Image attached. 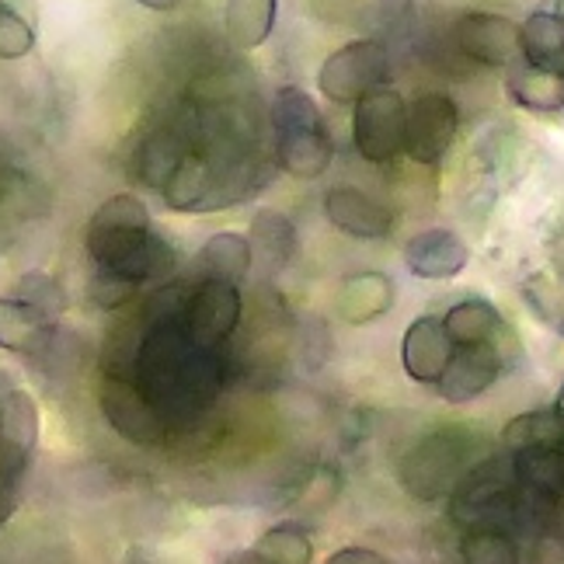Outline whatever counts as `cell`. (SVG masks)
<instances>
[{"label":"cell","mask_w":564,"mask_h":564,"mask_svg":"<svg viewBox=\"0 0 564 564\" xmlns=\"http://www.w3.org/2000/svg\"><path fill=\"white\" fill-rule=\"evenodd\" d=\"M474 440L464 429H436L419 440L401 460V485L419 502H440L453 495L470 464Z\"/></svg>","instance_id":"1"},{"label":"cell","mask_w":564,"mask_h":564,"mask_svg":"<svg viewBox=\"0 0 564 564\" xmlns=\"http://www.w3.org/2000/svg\"><path fill=\"white\" fill-rule=\"evenodd\" d=\"M387 80H390V50L377 35L345 42L317 70L321 95L341 108L362 101L377 88H387Z\"/></svg>","instance_id":"2"},{"label":"cell","mask_w":564,"mask_h":564,"mask_svg":"<svg viewBox=\"0 0 564 564\" xmlns=\"http://www.w3.org/2000/svg\"><path fill=\"white\" fill-rule=\"evenodd\" d=\"M248 171L220 167L213 158L188 150L175 175L161 188V199L171 213H213L234 203H245L248 185L241 182Z\"/></svg>","instance_id":"3"},{"label":"cell","mask_w":564,"mask_h":564,"mask_svg":"<svg viewBox=\"0 0 564 564\" xmlns=\"http://www.w3.org/2000/svg\"><path fill=\"white\" fill-rule=\"evenodd\" d=\"M516 488H519L516 457L509 449L502 453V457L477 460L449 495L453 523H460V527H498V512L512 506Z\"/></svg>","instance_id":"4"},{"label":"cell","mask_w":564,"mask_h":564,"mask_svg":"<svg viewBox=\"0 0 564 564\" xmlns=\"http://www.w3.org/2000/svg\"><path fill=\"white\" fill-rule=\"evenodd\" d=\"M150 230H154V220H150L147 203L129 192H119L91 213L88 230H84V248H88L95 269H112Z\"/></svg>","instance_id":"5"},{"label":"cell","mask_w":564,"mask_h":564,"mask_svg":"<svg viewBox=\"0 0 564 564\" xmlns=\"http://www.w3.org/2000/svg\"><path fill=\"white\" fill-rule=\"evenodd\" d=\"M408 101L394 88H377L352 105V147L362 161L390 164L404 154Z\"/></svg>","instance_id":"6"},{"label":"cell","mask_w":564,"mask_h":564,"mask_svg":"<svg viewBox=\"0 0 564 564\" xmlns=\"http://www.w3.org/2000/svg\"><path fill=\"white\" fill-rule=\"evenodd\" d=\"M460 137V108L446 91H422L408 101L404 158L422 167H440Z\"/></svg>","instance_id":"7"},{"label":"cell","mask_w":564,"mask_h":564,"mask_svg":"<svg viewBox=\"0 0 564 564\" xmlns=\"http://www.w3.org/2000/svg\"><path fill=\"white\" fill-rule=\"evenodd\" d=\"M453 46L481 67L509 70L519 59V21L498 11H460L453 18Z\"/></svg>","instance_id":"8"},{"label":"cell","mask_w":564,"mask_h":564,"mask_svg":"<svg viewBox=\"0 0 564 564\" xmlns=\"http://www.w3.org/2000/svg\"><path fill=\"white\" fill-rule=\"evenodd\" d=\"M241 311H245L241 286L220 279H203L185 300V314H182L185 335L195 345H203V349H213L216 341H224L237 332Z\"/></svg>","instance_id":"9"},{"label":"cell","mask_w":564,"mask_h":564,"mask_svg":"<svg viewBox=\"0 0 564 564\" xmlns=\"http://www.w3.org/2000/svg\"><path fill=\"white\" fill-rule=\"evenodd\" d=\"M404 269L422 282H449L467 272L470 245L449 227H425L404 241Z\"/></svg>","instance_id":"10"},{"label":"cell","mask_w":564,"mask_h":564,"mask_svg":"<svg viewBox=\"0 0 564 564\" xmlns=\"http://www.w3.org/2000/svg\"><path fill=\"white\" fill-rule=\"evenodd\" d=\"M457 356V341L449 338L443 317L436 314H419L415 321L404 328L401 338V366L404 373L422 383V387H436L446 373V366Z\"/></svg>","instance_id":"11"},{"label":"cell","mask_w":564,"mask_h":564,"mask_svg":"<svg viewBox=\"0 0 564 564\" xmlns=\"http://www.w3.org/2000/svg\"><path fill=\"white\" fill-rule=\"evenodd\" d=\"M324 216L338 234L352 237V241H383V237L394 234L390 206L356 185H335L324 192Z\"/></svg>","instance_id":"12"},{"label":"cell","mask_w":564,"mask_h":564,"mask_svg":"<svg viewBox=\"0 0 564 564\" xmlns=\"http://www.w3.org/2000/svg\"><path fill=\"white\" fill-rule=\"evenodd\" d=\"M39 443V408L29 390H4L0 394V477L18 481L25 474L32 449Z\"/></svg>","instance_id":"13"},{"label":"cell","mask_w":564,"mask_h":564,"mask_svg":"<svg viewBox=\"0 0 564 564\" xmlns=\"http://www.w3.org/2000/svg\"><path fill=\"white\" fill-rule=\"evenodd\" d=\"M506 373L502 356L495 352V345H464L446 366L443 380L436 383V394L446 404H470L498 383V377Z\"/></svg>","instance_id":"14"},{"label":"cell","mask_w":564,"mask_h":564,"mask_svg":"<svg viewBox=\"0 0 564 564\" xmlns=\"http://www.w3.org/2000/svg\"><path fill=\"white\" fill-rule=\"evenodd\" d=\"M398 300V286L394 279L387 272H352L335 282L332 290V311L345 321L352 324V328H362V324H373L380 321L383 314H390Z\"/></svg>","instance_id":"15"},{"label":"cell","mask_w":564,"mask_h":564,"mask_svg":"<svg viewBox=\"0 0 564 564\" xmlns=\"http://www.w3.org/2000/svg\"><path fill=\"white\" fill-rule=\"evenodd\" d=\"M101 408L108 422H112L126 440H133L140 446H154L161 443V432H164V422L158 415L154 401H150L140 387L126 383L119 377H105V387H101Z\"/></svg>","instance_id":"16"},{"label":"cell","mask_w":564,"mask_h":564,"mask_svg":"<svg viewBox=\"0 0 564 564\" xmlns=\"http://www.w3.org/2000/svg\"><path fill=\"white\" fill-rule=\"evenodd\" d=\"M506 95L530 116H557L564 112V74L554 67H536V63L519 56L506 70Z\"/></svg>","instance_id":"17"},{"label":"cell","mask_w":564,"mask_h":564,"mask_svg":"<svg viewBox=\"0 0 564 564\" xmlns=\"http://www.w3.org/2000/svg\"><path fill=\"white\" fill-rule=\"evenodd\" d=\"M335 161V140L328 126L317 129H296V133H279L275 137V164L296 182H317L328 175Z\"/></svg>","instance_id":"18"},{"label":"cell","mask_w":564,"mask_h":564,"mask_svg":"<svg viewBox=\"0 0 564 564\" xmlns=\"http://www.w3.org/2000/svg\"><path fill=\"white\" fill-rule=\"evenodd\" d=\"M251 269H254V248H251L248 234L220 230L199 248L203 279H220V282H234V286H241V282L251 275Z\"/></svg>","instance_id":"19"},{"label":"cell","mask_w":564,"mask_h":564,"mask_svg":"<svg viewBox=\"0 0 564 564\" xmlns=\"http://www.w3.org/2000/svg\"><path fill=\"white\" fill-rule=\"evenodd\" d=\"M279 0H227L224 29L237 50H262L275 32Z\"/></svg>","instance_id":"20"},{"label":"cell","mask_w":564,"mask_h":564,"mask_svg":"<svg viewBox=\"0 0 564 564\" xmlns=\"http://www.w3.org/2000/svg\"><path fill=\"white\" fill-rule=\"evenodd\" d=\"M53 335V321L18 296H0V349L35 352Z\"/></svg>","instance_id":"21"},{"label":"cell","mask_w":564,"mask_h":564,"mask_svg":"<svg viewBox=\"0 0 564 564\" xmlns=\"http://www.w3.org/2000/svg\"><path fill=\"white\" fill-rule=\"evenodd\" d=\"M443 324H446L449 338L457 341V349H464V345H488L495 338V332L506 324V317L491 300L464 296L457 303H449L443 314Z\"/></svg>","instance_id":"22"},{"label":"cell","mask_w":564,"mask_h":564,"mask_svg":"<svg viewBox=\"0 0 564 564\" xmlns=\"http://www.w3.org/2000/svg\"><path fill=\"white\" fill-rule=\"evenodd\" d=\"M519 56L557 70L564 63V21L547 8L527 14V21H519Z\"/></svg>","instance_id":"23"},{"label":"cell","mask_w":564,"mask_h":564,"mask_svg":"<svg viewBox=\"0 0 564 564\" xmlns=\"http://www.w3.org/2000/svg\"><path fill=\"white\" fill-rule=\"evenodd\" d=\"M248 237H251L254 258H265L272 269H282L296 254V224L275 206H265L254 213Z\"/></svg>","instance_id":"24"},{"label":"cell","mask_w":564,"mask_h":564,"mask_svg":"<svg viewBox=\"0 0 564 564\" xmlns=\"http://www.w3.org/2000/svg\"><path fill=\"white\" fill-rule=\"evenodd\" d=\"M185 143L182 137H175L171 129H154L137 150V178L147 185V188H164L167 178L175 175V167L185 161Z\"/></svg>","instance_id":"25"},{"label":"cell","mask_w":564,"mask_h":564,"mask_svg":"<svg viewBox=\"0 0 564 564\" xmlns=\"http://www.w3.org/2000/svg\"><path fill=\"white\" fill-rule=\"evenodd\" d=\"M564 440V419L557 408H533L506 422L502 429V446L509 453L540 449V446H557Z\"/></svg>","instance_id":"26"},{"label":"cell","mask_w":564,"mask_h":564,"mask_svg":"<svg viewBox=\"0 0 564 564\" xmlns=\"http://www.w3.org/2000/svg\"><path fill=\"white\" fill-rule=\"evenodd\" d=\"M269 126H272V137H279V133H296V129H317L328 122H324L314 95L296 88V84H286V88H279L269 101Z\"/></svg>","instance_id":"27"},{"label":"cell","mask_w":564,"mask_h":564,"mask_svg":"<svg viewBox=\"0 0 564 564\" xmlns=\"http://www.w3.org/2000/svg\"><path fill=\"white\" fill-rule=\"evenodd\" d=\"M464 564H519V547L506 527H467L460 536Z\"/></svg>","instance_id":"28"},{"label":"cell","mask_w":564,"mask_h":564,"mask_svg":"<svg viewBox=\"0 0 564 564\" xmlns=\"http://www.w3.org/2000/svg\"><path fill=\"white\" fill-rule=\"evenodd\" d=\"M254 551L272 564H311L314 540L300 523H279L254 540Z\"/></svg>","instance_id":"29"},{"label":"cell","mask_w":564,"mask_h":564,"mask_svg":"<svg viewBox=\"0 0 564 564\" xmlns=\"http://www.w3.org/2000/svg\"><path fill=\"white\" fill-rule=\"evenodd\" d=\"M18 300H25L29 307H35L39 314H46L50 321H59L67 314V290H63V282L50 272L42 269H32L25 272L18 282H14V293Z\"/></svg>","instance_id":"30"},{"label":"cell","mask_w":564,"mask_h":564,"mask_svg":"<svg viewBox=\"0 0 564 564\" xmlns=\"http://www.w3.org/2000/svg\"><path fill=\"white\" fill-rule=\"evenodd\" d=\"M137 282L133 279H126V275H116V272H108V269H98L88 282V296L95 307L101 311H119L122 303H129L137 296Z\"/></svg>","instance_id":"31"},{"label":"cell","mask_w":564,"mask_h":564,"mask_svg":"<svg viewBox=\"0 0 564 564\" xmlns=\"http://www.w3.org/2000/svg\"><path fill=\"white\" fill-rule=\"evenodd\" d=\"M35 50V29L11 8H0V59H21Z\"/></svg>","instance_id":"32"},{"label":"cell","mask_w":564,"mask_h":564,"mask_svg":"<svg viewBox=\"0 0 564 564\" xmlns=\"http://www.w3.org/2000/svg\"><path fill=\"white\" fill-rule=\"evenodd\" d=\"M324 564H390V561L370 547H338L335 554H328Z\"/></svg>","instance_id":"33"},{"label":"cell","mask_w":564,"mask_h":564,"mask_svg":"<svg viewBox=\"0 0 564 564\" xmlns=\"http://www.w3.org/2000/svg\"><path fill=\"white\" fill-rule=\"evenodd\" d=\"M408 8H411V0H380V4H377V14H380L383 25H394L398 18L408 14Z\"/></svg>","instance_id":"34"},{"label":"cell","mask_w":564,"mask_h":564,"mask_svg":"<svg viewBox=\"0 0 564 564\" xmlns=\"http://www.w3.org/2000/svg\"><path fill=\"white\" fill-rule=\"evenodd\" d=\"M224 564H272V561H265L262 554H258L254 547H245V551H234V554H227V561Z\"/></svg>","instance_id":"35"},{"label":"cell","mask_w":564,"mask_h":564,"mask_svg":"<svg viewBox=\"0 0 564 564\" xmlns=\"http://www.w3.org/2000/svg\"><path fill=\"white\" fill-rule=\"evenodd\" d=\"M140 8H147V11H175L182 0H137Z\"/></svg>","instance_id":"36"},{"label":"cell","mask_w":564,"mask_h":564,"mask_svg":"<svg viewBox=\"0 0 564 564\" xmlns=\"http://www.w3.org/2000/svg\"><path fill=\"white\" fill-rule=\"evenodd\" d=\"M547 11H554L564 21V0H547Z\"/></svg>","instance_id":"37"},{"label":"cell","mask_w":564,"mask_h":564,"mask_svg":"<svg viewBox=\"0 0 564 564\" xmlns=\"http://www.w3.org/2000/svg\"><path fill=\"white\" fill-rule=\"evenodd\" d=\"M554 408H557V415L564 419V383H561V390H557V401H554Z\"/></svg>","instance_id":"38"},{"label":"cell","mask_w":564,"mask_h":564,"mask_svg":"<svg viewBox=\"0 0 564 564\" xmlns=\"http://www.w3.org/2000/svg\"><path fill=\"white\" fill-rule=\"evenodd\" d=\"M557 449H561V457H564V440H561V443H557Z\"/></svg>","instance_id":"39"}]
</instances>
